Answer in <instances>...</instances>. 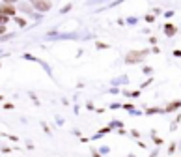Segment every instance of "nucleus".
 Returning <instances> with one entry per match:
<instances>
[{
    "label": "nucleus",
    "instance_id": "f257e3e1",
    "mask_svg": "<svg viewBox=\"0 0 181 157\" xmlns=\"http://www.w3.org/2000/svg\"><path fill=\"white\" fill-rule=\"evenodd\" d=\"M146 54H147L146 51H131L129 54H127V62H129V64L131 62H140Z\"/></svg>",
    "mask_w": 181,
    "mask_h": 157
},
{
    "label": "nucleus",
    "instance_id": "f03ea898",
    "mask_svg": "<svg viewBox=\"0 0 181 157\" xmlns=\"http://www.w3.org/2000/svg\"><path fill=\"white\" fill-rule=\"evenodd\" d=\"M32 2H34V6H36L39 11H47V9L50 8V2H49V0H32Z\"/></svg>",
    "mask_w": 181,
    "mask_h": 157
},
{
    "label": "nucleus",
    "instance_id": "7ed1b4c3",
    "mask_svg": "<svg viewBox=\"0 0 181 157\" xmlns=\"http://www.w3.org/2000/svg\"><path fill=\"white\" fill-rule=\"evenodd\" d=\"M0 13H4V15H13L15 9H13V6H0Z\"/></svg>",
    "mask_w": 181,
    "mask_h": 157
},
{
    "label": "nucleus",
    "instance_id": "20e7f679",
    "mask_svg": "<svg viewBox=\"0 0 181 157\" xmlns=\"http://www.w3.org/2000/svg\"><path fill=\"white\" fill-rule=\"evenodd\" d=\"M164 32L168 34V36H174V34H176V28H174L172 25H166V26H164Z\"/></svg>",
    "mask_w": 181,
    "mask_h": 157
},
{
    "label": "nucleus",
    "instance_id": "39448f33",
    "mask_svg": "<svg viewBox=\"0 0 181 157\" xmlns=\"http://www.w3.org/2000/svg\"><path fill=\"white\" fill-rule=\"evenodd\" d=\"M176 107H181V101H174V103H172V105H170V107H168L166 110H174Z\"/></svg>",
    "mask_w": 181,
    "mask_h": 157
},
{
    "label": "nucleus",
    "instance_id": "423d86ee",
    "mask_svg": "<svg viewBox=\"0 0 181 157\" xmlns=\"http://www.w3.org/2000/svg\"><path fill=\"white\" fill-rule=\"evenodd\" d=\"M0 22H6V17H4V15H0Z\"/></svg>",
    "mask_w": 181,
    "mask_h": 157
},
{
    "label": "nucleus",
    "instance_id": "0eeeda50",
    "mask_svg": "<svg viewBox=\"0 0 181 157\" xmlns=\"http://www.w3.org/2000/svg\"><path fill=\"white\" fill-rule=\"evenodd\" d=\"M6 2H15V0H6Z\"/></svg>",
    "mask_w": 181,
    "mask_h": 157
}]
</instances>
